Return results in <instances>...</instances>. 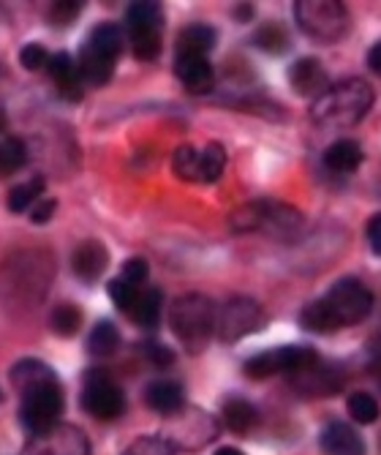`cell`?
Here are the masks:
<instances>
[{
	"label": "cell",
	"instance_id": "cell-1",
	"mask_svg": "<svg viewBox=\"0 0 381 455\" xmlns=\"http://www.w3.org/2000/svg\"><path fill=\"white\" fill-rule=\"evenodd\" d=\"M373 99L376 93L365 79H341L311 104V117L324 129H349L370 112Z\"/></svg>",
	"mask_w": 381,
	"mask_h": 455
},
{
	"label": "cell",
	"instance_id": "cell-2",
	"mask_svg": "<svg viewBox=\"0 0 381 455\" xmlns=\"http://www.w3.org/2000/svg\"><path fill=\"white\" fill-rule=\"evenodd\" d=\"M234 232H265L275 240H298L306 229V216L291 204L275 199H257L237 208L229 219Z\"/></svg>",
	"mask_w": 381,
	"mask_h": 455
},
{
	"label": "cell",
	"instance_id": "cell-3",
	"mask_svg": "<svg viewBox=\"0 0 381 455\" xmlns=\"http://www.w3.org/2000/svg\"><path fill=\"white\" fill-rule=\"evenodd\" d=\"M216 303L207 295H183L169 311V327L188 355H202L216 336Z\"/></svg>",
	"mask_w": 381,
	"mask_h": 455
},
{
	"label": "cell",
	"instance_id": "cell-4",
	"mask_svg": "<svg viewBox=\"0 0 381 455\" xmlns=\"http://www.w3.org/2000/svg\"><path fill=\"white\" fill-rule=\"evenodd\" d=\"M294 20L319 44H335L349 33V9L341 0H298Z\"/></svg>",
	"mask_w": 381,
	"mask_h": 455
},
{
	"label": "cell",
	"instance_id": "cell-5",
	"mask_svg": "<svg viewBox=\"0 0 381 455\" xmlns=\"http://www.w3.org/2000/svg\"><path fill=\"white\" fill-rule=\"evenodd\" d=\"M327 311L332 314L337 330L341 327H352V324H360L370 316L373 311V292H370V286L354 275H344V278H337L329 289H327V295L321 298Z\"/></svg>",
	"mask_w": 381,
	"mask_h": 455
},
{
	"label": "cell",
	"instance_id": "cell-6",
	"mask_svg": "<svg viewBox=\"0 0 381 455\" xmlns=\"http://www.w3.org/2000/svg\"><path fill=\"white\" fill-rule=\"evenodd\" d=\"M125 33L137 60H155L163 44V12L158 4H131L125 12Z\"/></svg>",
	"mask_w": 381,
	"mask_h": 455
},
{
	"label": "cell",
	"instance_id": "cell-7",
	"mask_svg": "<svg viewBox=\"0 0 381 455\" xmlns=\"http://www.w3.org/2000/svg\"><path fill=\"white\" fill-rule=\"evenodd\" d=\"M319 363V352L314 347H303V344H289V347H278V349H267L253 355L250 360H245L242 371L250 379H270L275 374H300V371L311 368Z\"/></svg>",
	"mask_w": 381,
	"mask_h": 455
},
{
	"label": "cell",
	"instance_id": "cell-8",
	"mask_svg": "<svg viewBox=\"0 0 381 455\" xmlns=\"http://www.w3.org/2000/svg\"><path fill=\"white\" fill-rule=\"evenodd\" d=\"M63 415V387L58 379L38 385L28 393H22V409L20 418L25 428L36 436H44L58 428V420Z\"/></svg>",
	"mask_w": 381,
	"mask_h": 455
},
{
	"label": "cell",
	"instance_id": "cell-9",
	"mask_svg": "<svg viewBox=\"0 0 381 455\" xmlns=\"http://www.w3.org/2000/svg\"><path fill=\"white\" fill-rule=\"evenodd\" d=\"M166 431L161 434L172 450H202L204 444H210L218 436V420L204 409H180L175 415H169Z\"/></svg>",
	"mask_w": 381,
	"mask_h": 455
},
{
	"label": "cell",
	"instance_id": "cell-10",
	"mask_svg": "<svg viewBox=\"0 0 381 455\" xmlns=\"http://www.w3.org/2000/svg\"><path fill=\"white\" fill-rule=\"evenodd\" d=\"M265 311L253 298H229L216 311V336L224 344H234L265 327Z\"/></svg>",
	"mask_w": 381,
	"mask_h": 455
},
{
	"label": "cell",
	"instance_id": "cell-11",
	"mask_svg": "<svg viewBox=\"0 0 381 455\" xmlns=\"http://www.w3.org/2000/svg\"><path fill=\"white\" fill-rule=\"evenodd\" d=\"M82 406L96 420H115L125 411V395L107 371H91L82 390Z\"/></svg>",
	"mask_w": 381,
	"mask_h": 455
},
{
	"label": "cell",
	"instance_id": "cell-12",
	"mask_svg": "<svg viewBox=\"0 0 381 455\" xmlns=\"http://www.w3.org/2000/svg\"><path fill=\"white\" fill-rule=\"evenodd\" d=\"M289 85L298 96H306V99H319L327 88H329V76H327V68L319 58H300L294 60L291 68H289Z\"/></svg>",
	"mask_w": 381,
	"mask_h": 455
},
{
	"label": "cell",
	"instance_id": "cell-13",
	"mask_svg": "<svg viewBox=\"0 0 381 455\" xmlns=\"http://www.w3.org/2000/svg\"><path fill=\"white\" fill-rule=\"evenodd\" d=\"M175 74L194 96H204L216 88V68L207 58H175Z\"/></svg>",
	"mask_w": 381,
	"mask_h": 455
},
{
	"label": "cell",
	"instance_id": "cell-14",
	"mask_svg": "<svg viewBox=\"0 0 381 455\" xmlns=\"http://www.w3.org/2000/svg\"><path fill=\"white\" fill-rule=\"evenodd\" d=\"M319 444H321L324 455H365L362 436L354 431V426H349L344 420L327 423L319 436Z\"/></svg>",
	"mask_w": 381,
	"mask_h": 455
},
{
	"label": "cell",
	"instance_id": "cell-15",
	"mask_svg": "<svg viewBox=\"0 0 381 455\" xmlns=\"http://www.w3.org/2000/svg\"><path fill=\"white\" fill-rule=\"evenodd\" d=\"M107 265H109V251H107V245L99 240L79 243L74 257H71V267H74L76 278L88 281V283L99 281L107 273Z\"/></svg>",
	"mask_w": 381,
	"mask_h": 455
},
{
	"label": "cell",
	"instance_id": "cell-16",
	"mask_svg": "<svg viewBox=\"0 0 381 455\" xmlns=\"http://www.w3.org/2000/svg\"><path fill=\"white\" fill-rule=\"evenodd\" d=\"M344 377H341V368L337 365H327V363H316L300 374H294V385H298L300 393L306 395H327V393H335L341 387Z\"/></svg>",
	"mask_w": 381,
	"mask_h": 455
},
{
	"label": "cell",
	"instance_id": "cell-17",
	"mask_svg": "<svg viewBox=\"0 0 381 455\" xmlns=\"http://www.w3.org/2000/svg\"><path fill=\"white\" fill-rule=\"evenodd\" d=\"M216 44H218L216 28H210V25H188V28H183V33L175 41V47H178L175 58H207V52L216 50Z\"/></svg>",
	"mask_w": 381,
	"mask_h": 455
},
{
	"label": "cell",
	"instance_id": "cell-18",
	"mask_svg": "<svg viewBox=\"0 0 381 455\" xmlns=\"http://www.w3.org/2000/svg\"><path fill=\"white\" fill-rule=\"evenodd\" d=\"M145 403L158 415H175L186 406V390L172 379H158L145 390Z\"/></svg>",
	"mask_w": 381,
	"mask_h": 455
},
{
	"label": "cell",
	"instance_id": "cell-19",
	"mask_svg": "<svg viewBox=\"0 0 381 455\" xmlns=\"http://www.w3.org/2000/svg\"><path fill=\"white\" fill-rule=\"evenodd\" d=\"M324 167L329 172H337V175H349L354 170H360V164L365 158L360 142L354 140H335L327 150H324Z\"/></svg>",
	"mask_w": 381,
	"mask_h": 455
},
{
	"label": "cell",
	"instance_id": "cell-20",
	"mask_svg": "<svg viewBox=\"0 0 381 455\" xmlns=\"http://www.w3.org/2000/svg\"><path fill=\"white\" fill-rule=\"evenodd\" d=\"M82 47L109 63H117V58L123 52V30L112 22H101L93 28V33L88 36V41H84Z\"/></svg>",
	"mask_w": 381,
	"mask_h": 455
},
{
	"label": "cell",
	"instance_id": "cell-21",
	"mask_svg": "<svg viewBox=\"0 0 381 455\" xmlns=\"http://www.w3.org/2000/svg\"><path fill=\"white\" fill-rule=\"evenodd\" d=\"M41 439V455H88V439L74 428H55Z\"/></svg>",
	"mask_w": 381,
	"mask_h": 455
},
{
	"label": "cell",
	"instance_id": "cell-22",
	"mask_svg": "<svg viewBox=\"0 0 381 455\" xmlns=\"http://www.w3.org/2000/svg\"><path fill=\"white\" fill-rule=\"evenodd\" d=\"M52 379H58V377H55V371H52L47 363L33 360V357L20 360V363L12 368V385H14L20 393H28V390H33V387H38V385H44V382H52Z\"/></svg>",
	"mask_w": 381,
	"mask_h": 455
},
{
	"label": "cell",
	"instance_id": "cell-23",
	"mask_svg": "<svg viewBox=\"0 0 381 455\" xmlns=\"http://www.w3.org/2000/svg\"><path fill=\"white\" fill-rule=\"evenodd\" d=\"M47 71L52 76V82L58 85L60 93L76 99L79 91H82V82H79V71H76V63L68 52H58V55H50V63H47Z\"/></svg>",
	"mask_w": 381,
	"mask_h": 455
},
{
	"label": "cell",
	"instance_id": "cell-24",
	"mask_svg": "<svg viewBox=\"0 0 381 455\" xmlns=\"http://www.w3.org/2000/svg\"><path fill=\"white\" fill-rule=\"evenodd\" d=\"M221 420H224V426L232 431V434H248L253 426L259 423V411H257V406H253L250 401H245V398H229L226 403H224V409H221Z\"/></svg>",
	"mask_w": 381,
	"mask_h": 455
},
{
	"label": "cell",
	"instance_id": "cell-25",
	"mask_svg": "<svg viewBox=\"0 0 381 455\" xmlns=\"http://www.w3.org/2000/svg\"><path fill=\"white\" fill-rule=\"evenodd\" d=\"M161 303H163V295H161V289H139V298L134 303V308L129 311V316L145 327V330H153L161 319Z\"/></svg>",
	"mask_w": 381,
	"mask_h": 455
},
{
	"label": "cell",
	"instance_id": "cell-26",
	"mask_svg": "<svg viewBox=\"0 0 381 455\" xmlns=\"http://www.w3.org/2000/svg\"><path fill=\"white\" fill-rule=\"evenodd\" d=\"M117 347H120V330L115 327V322L109 319L96 322L88 336V352L93 357H109L117 352Z\"/></svg>",
	"mask_w": 381,
	"mask_h": 455
},
{
	"label": "cell",
	"instance_id": "cell-27",
	"mask_svg": "<svg viewBox=\"0 0 381 455\" xmlns=\"http://www.w3.org/2000/svg\"><path fill=\"white\" fill-rule=\"evenodd\" d=\"M300 327L308 330V333H319V336H327V333H337V324L332 319V314L327 311L324 300H314L308 303L303 311H300Z\"/></svg>",
	"mask_w": 381,
	"mask_h": 455
},
{
	"label": "cell",
	"instance_id": "cell-28",
	"mask_svg": "<svg viewBox=\"0 0 381 455\" xmlns=\"http://www.w3.org/2000/svg\"><path fill=\"white\" fill-rule=\"evenodd\" d=\"M44 188H47L44 178H30V180L14 186V188L9 191V211H12V213H25V211H30L33 204H36L41 196H44Z\"/></svg>",
	"mask_w": 381,
	"mask_h": 455
},
{
	"label": "cell",
	"instance_id": "cell-29",
	"mask_svg": "<svg viewBox=\"0 0 381 455\" xmlns=\"http://www.w3.org/2000/svg\"><path fill=\"white\" fill-rule=\"evenodd\" d=\"M253 44H257L262 52L283 55L291 41H289V33L281 22H265L257 33H253Z\"/></svg>",
	"mask_w": 381,
	"mask_h": 455
},
{
	"label": "cell",
	"instance_id": "cell-30",
	"mask_svg": "<svg viewBox=\"0 0 381 455\" xmlns=\"http://www.w3.org/2000/svg\"><path fill=\"white\" fill-rule=\"evenodd\" d=\"M172 170L180 180L186 183H202V161H199V150L194 145H180L172 153Z\"/></svg>",
	"mask_w": 381,
	"mask_h": 455
},
{
	"label": "cell",
	"instance_id": "cell-31",
	"mask_svg": "<svg viewBox=\"0 0 381 455\" xmlns=\"http://www.w3.org/2000/svg\"><path fill=\"white\" fill-rule=\"evenodd\" d=\"M28 161V150L25 142L17 137H6L0 140V178H9L14 172H20Z\"/></svg>",
	"mask_w": 381,
	"mask_h": 455
},
{
	"label": "cell",
	"instance_id": "cell-32",
	"mask_svg": "<svg viewBox=\"0 0 381 455\" xmlns=\"http://www.w3.org/2000/svg\"><path fill=\"white\" fill-rule=\"evenodd\" d=\"M199 161H202V183H216L224 175L226 167V150L218 142H207L199 150Z\"/></svg>",
	"mask_w": 381,
	"mask_h": 455
},
{
	"label": "cell",
	"instance_id": "cell-33",
	"mask_svg": "<svg viewBox=\"0 0 381 455\" xmlns=\"http://www.w3.org/2000/svg\"><path fill=\"white\" fill-rule=\"evenodd\" d=\"M346 411H349V418L354 420V423H360V426H370V423H376L378 420V415H381V406H378V401H376V395H370V393H352L349 395V401H346Z\"/></svg>",
	"mask_w": 381,
	"mask_h": 455
},
{
	"label": "cell",
	"instance_id": "cell-34",
	"mask_svg": "<svg viewBox=\"0 0 381 455\" xmlns=\"http://www.w3.org/2000/svg\"><path fill=\"white\" fill-rule=\"evenodd\" d=\"M79 327H82V314L76 306L66 303L52 311V330L60 339H74L79 333Z\"/></svg>",
	"mask_w": 381,
	"mask_h": 455
},
{
	"label": "cell",
	"instance_id": "cell-35",
	"mask_svg": "<svg viewBox=\"0 0 381 455\" xmlns=\"http://www.w3.org/2000/svg\"><path fill=\"white\" fill-rule=\"evenodd\" d=\"M107 292H109V298H112V303L129 316V311L134 308V303H137V298H139V286H131L129 281H123L120 275L117 278H112L109 283H107Z\"/></svg>",
	"mask_w": 381,
	"mask_h": 455
},
{
	"label": "cell",
	"instance_id": "cell-36",
	"mask_svg": "<svg viewBox=\"0 0 381 455\" xmlns=\"http://www.w3.org/2000/svg\"><path fill=\"white\" fill-rule=\"evenodd\" d=\"M120 455H175L172 444H169L163 436H139L137 442H131Z\"/></svg>",
	"mask_w": 381,
	"mask_h": 455
},
{
	"label": "cell",
	"instance_id": "cell-37",
	"mask_svg": "<svg viewBox=\"0 0 381 455\" xmlns=\"http://www.w3.org/2000/svg\"><path fill=\"white\" fill-rule=\"evenodd\" d=\"M20 63H22L28 71H41V68H47V63H50V50H47L44 44H38V41H33V44H25V47H22Z\"/></svg>",
	"mask_w": 381,
	"mask_h": 455
},
{
	"label": "cell",
	"instance_id": "cell-38",
	"mask_svg": "<svg viewBox=\"0 0 381 455\" xmlns=\"http://www.w3.org/2000/svg\"><path fill=\"white\" fill-rule=\"evenodd\" d=\"M147 273H150V267H147V262L142 257H134L129 262H123V267H120V278L129 281L131 286H142Z\"/></svg>",
	"mask_w": 381,
	"mask_h": 455
},
{
	"label": "cell",
	"instance_id": "cell-39",
	"mask_svg": "<svg viewBox=\"0 0 381 455\" xmlns=\"http://www.w3.org/2000/svg\"><path fill=\"white\" fill-rule=\"evenodd\" d=\"M79 9H82V4H76V0H71V4H52V9H50V22H52V25H68V22L76 20Z\"/></svg>",
	"mask_w": 381,
	"mask_h": 455
},
{
	"label": "cell",
	"instance_id": "cell-40",
	"mask_svg": "<svg viewBox=\"0 0 381 455\" xmlns=\"http://www.w3.org/2000/svg\"><path fill=\"white\" fill-rule=\"evenodd\" d=\"M145 352H147V360L153 365H158V368H169V365L175 363V352L169 349V347H163V344H158V341L145 344Z\"/></svg>",
	"mask_w": 381,
	"mask_h": 455
},
{
	"label": "cell",
	"instance_id": "cell-41",
	"mask_svg": "<svg viewBox=\"0 0 381 455\" xmlns=\"http://www.w3.org/2000/svg\"><path fill=\"white\" fill-rule=\"evenodd\" d=\"M55 213V199H38L30 208V221L33 224H47Z\"/></svg>",
	"mask_w": 381,
	"mask_h": 455
},
{
	"label": "cell",
	"instance_id": "cell-42",
	"mask_svg": "<svg viewBox=\"0 0 381 455\" xmlns=\"http://www.w3.org/2000/svg\"><path fill=\"white\" fill-rule=\"evenodd\" d=\"M365 235H368V245H370V251H373L376 257H381V211H378L376 216H370Z\"/></svg>",
	"mask_w": 381,
	"mask_h": 455
},
{
	"label": "cell",
	"instance_id": "cell-43",
	"mask_svg": "<svg viewBox=\"0 0 381 455\" xmlns=\"http://www.w3.org/2000/svg\"><path fill=\"white\" fill-rule=\"evenodd\" d=\"M368 68L381 74V41H376V44L368 50Z\"/></svg>",
	"mask_w": 381,
	"mask_h": 455
},
{
	"label": "cell",
	"instance_id": "cell-44",
	"mask_svg": "<svg viewBox=\"0 0 381 455\" xmlns=\"http://www.w3.org/2000/svg\"><path fill=\"white\" fill-rule=\"evenodd\" d=\"M381 368V336L370 341V371Z\"/></svg>",
	"mask_w": 381,
	"mask_h": 455
},
{
	"label": "cell",
	"instance_id": "cell-45",
	"mask_svg": "<svg viewBox=\"0 0 381 455\" xmlns=\"http://www.w3.org/2000/svg\"><path fill=\"white\" fill-rule=\"evenodd\" d=\"M216 455H245L242 450H237V447H218L216 450Z\"/></svg>",
	"mask_w": 381,
	"mask_h": 455
},
{
	"label": "cell",
	"instance_id": "cell-46",
	"mask_svg": "<svg viewBox=\"0 0 381 455\" xmlns=\"http://www.w3.org/2000/svg\"><path fill=\"white\" fill-rule=\"evenodd\" d=\"M370 374H373V377L378 379V387H381V368H373V371H370Z\"/></svg>",
	"mask_w": 381,
	"mask_h": 455
},
{
	"label": "cell",
	"instance_id": "cell-47",
	"mask_svg": "<svg viewBox=\"0 0 381 455\" xmlns=\"http://www.w3.org/2000/svg\"><path fill=\"white\" fill-rule=\"evenodd\" d=\"M6 126V117H4V109H0V129Z\"/></svg>",
	"mask_w": 381,
	"mask_h": 455
},
{
	"label": "cell",
	"instance_id": "cell-48",
	"mask_svg": "<svg viewBox=\"0 0 381 455\" xmlns=\"http://www.w3.org/2000/svg\"><path fill=\"white\" fill-rule=\"evenodd\" d=\"M4 76H6V66H4V63H0V79H4Z\"/></svg>",
	"mask_w": 381,
	"mask_h": 455
},
{
	"label": "cell",
	"instance_id": "cell-49",
	"mask_svg": "<svg viewBox=\"0 0 381 455\" xmlns=\"http://www.w3.org/2000/svg\"><path fill=\"white\" fill-rule=\"evenodd\" d=\"M0 398H4V395H0Z\"/></svg>",
	"mask_w": 381,
	"mask_h": 455
}]
</instances>
